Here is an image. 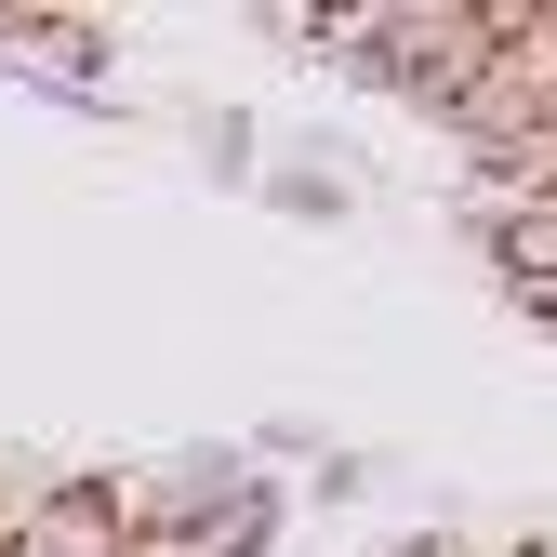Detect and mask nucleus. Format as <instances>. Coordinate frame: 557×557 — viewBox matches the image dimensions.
I'll list each match as a JSON object with an SVG mask.
<instances>
[{
  "instance_id": "f257e3e1",
  "label": "nucleus",
  "mask_w": 557,
  "mask_h": 557,
  "mask_svg": "<svg viewBox=\"0 0 557 557\" xmlns=\"http://www.w3.org/2000/svg\"><path fill=\"white\" fill-rule=\"evenodd\" d=\"M133 557H265L252 531H186V544H133Z\"/></svg>"
},
{
  "instance_id": "f03ea898",
  "label": "nucleus",
  "mask_w": 557,
  "mask_h": 557,
  "mask_svg": "<svg viewBox=\"0 0 557 557\" xmlns=\"http://www.w3.org/2000/svg\"><path fill=\"white\" fill-rule=\"evenodd\" d=\"M531 319H557V278H531Z\"/></svg>"
}]
</instances>
